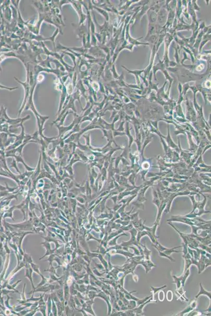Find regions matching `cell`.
Segmentation results:
<instances>
[{
	"instance_id": "cell-6",
	"label": "cell",
	"mask_w": 211,
	"mask_h": 316,
	"mask_svg": "<svg viewBox=\"0 0 211 316\" xmlns=\"http://www.w3.org/2000/svg\"><path fill=\"white\" fill-rule=\"evenodd\" d=\"M197 305V301L196 300H193L189 303V305L185 308L183 310L176 314V316H184L185 313H188L195 309V308H196Z\"/></svg>"
},
{
	"instance_id": "cell-9",
	"label": "cell",
	"mask_w": 211,
	"mask_h": 316,
	"mask_svg": "<svg viewBox=\"0 0 211 316\" xmlns=\"http://www.w3.org/2000/svg\"><path fill=\"white\" fill-rule=\"evenodd\" d=\"M166 287H167V286H166V285H165V286H163L161 287H158V288H155V287H150V288H151V291L152 292V299H153V300H154V296H155V294H157V292H159V291H160V290H161V289L165 288H166Z\"/></svg>"
},
{
	"instance_id": "cell-1",
	"label": "cell",
	"mask_w": 211,
	"mask_h": 316,
	"mask_svg": "<svg viewBox=\"0 0 211 316\" xmlns=\"http://www.w3.org/2000/svg\"><path fill=\"white\" fill-rule=\"evenodd\" d=\"M168 221H177L181 222L184 224H189L191 227L205 226L208 224H211V221H206L201 219L200 218H189L185 216L181 215H173L171 218L168 220Z\"/></svg>"
},
{
	"instance_id": "cell-11",
	"label": "cell",
	"mask_w": 211,
	"mask_h": 316,
	"mask_svg": "<svg viewBox=\"0 0 211 316\" xmlns=\"http://www.w3.org/2000/svg\"><path fill=\"white\" fill-rule=\"evenodd\" d=\"M159 294H158V298L159 300H160V301H163L164 299V292L163 291H159Z\"/></svg>"
},
{
	"instance_id": "cell-3",
	"label": "cell",
	"mask_w": 211,
	"mask_h": 316,
	"mask_svg": "<svg viewBox=\"0 0 211 316\" xmlns=\"http://www.w3.org/2000/svg\"><path fill=\"white\" fill-rule=\"evenodd\" d=\"M192 201L193 202V209L191 213L189 214L185 215L186 217L189 218H195L197 217H200L201 215H202L204 213H210V211H206L204 209V207L205 206L206 199L204 200V201L202 203H198L195 201L193 196H191Z\"/></svg>"
},
{
	"instance_id": "cell-10",
	"label": "cell",
	"mask_w": 211,
	"mask_h": 316,
	"mask_svg": "<svg viewBox=\"0 0 211 316\" xmlns=\"http://www.w3.org/2000/svg\"><path fill=\"white\" fill-rule=\"evenodd\" d=\"M173 293L172 291L171 290H169L167 292V298L169 301H171L172 299H173Z\"/></svg>"
},
{
	"instance_id": "cell-12",
	"label": "cell",
	"mask_w": 211,
	"mask_h": 316,
	"mask_svg": "<svg viewBox=\"0 0 211 316\" xmlns=\"http://www.w3.org/2000/svg\"><path fill=\"white\" fill-rule=\"evenodd\" d=\"M199 314H200V316L202 315V313H200V311H193L192 313H189L187 316H200Z\"/></svg>"
},
{
	"instance_id": "cell-8",
	"label": "cell",
	"mask_w": 211,
	"mask_h": 316,
	"mask_svg": "<svg viewBox=\"0 0 211 316\" xmlns=\"http://www.w3.org/2000/svg\"><path fill=\"white\" fill-rule=\"evenodd\" d=\"M200 291L198 293V294L195 296V298L197 299L198 297L200 296L202 294V295L206 296L209 298V299L211 300V292L206 291L205 289L203 288V286H202V285L201 284V283H200Z\"/></svg>"
},
{
	"instance_id": "cell-4",
	"label": "cell",
	"mask_w": 211,
	"mask_h": 316,
	"mask_svg": "<svg viewBox=\"0 0 211 316\" xmlns=\"http://www.w3.org/2000/svg\"><path fill=\"white\" fill-rule=\"evenodd\" d=\"M189 275H190V270H189V269H188L185 272H183L182 275L179 277H178L176 275H172V277L174 278V281L172 283H176L177 289H179L181 287L184 288L185 281L187 280V278L189 277Z\"/></svg>"
},
{
	"instance_id": "cell-7",
	"label": "cell",
	"mask_w": 211,
	"mask_h": 316,
	"mask_svg": "<svg viewBox=\"0 0 211 316\" xmlns=\"http://www.w3.org/2000/svg\"><path fill=\"white\" fill-rule=\"evenodd\" d=\"M184 293H185V292H184V290H183V287H182L179 289H177V290L176 291V295H177V296L178 297V299H180L182 301L188 302L189 300L187 298V297L185 296Z\"/></svg>"
},
{
	"instance_id": "cell-5",
	"label": "cell",
	"mask_w": 211,
	"mask_h": 316,
	"mask_svg": "<svg viewBox=\"0 0 211 316\" xmlns=\"http://www.w3.org/2000/svg\"><path fill=\"white\" fill-rule=\"evenodd\" d=\"M157 303V301L156 300H153V299H151L150 298L148 300H147L146 302L142 303V304H141L139 306H138L137 307H136L135 308L133 309V310L134 313H135V315L137 316H139V315H142L144 314V313L142 311L143 310V308L145 306V305H146V304L149 303Z\"/></svg>"
},
{
	"instance_id": "cell-2",
	"label": "cell",
	"mask_w": 211,
	"mask_h": 316,
	"mask_svg": "<svg viewBox=\"0 0 211 316\" xmlns=\"http://www.w3.org/2000/svg\"><path fill=\"white\" fill-rule=\"evenodd\" d=\"M152 245H153L154 248H155L158 250V251L159 252L160 256L167 258L168 259H169L171 262H176V261L171 257L172 253H173V252H176V253L182 252V251H179L176 250V249L182 247V245H180L178 247H175L173 248H167L161 245L160 243L158 242V241L155 244L152 243Z\"/></svg>"
}]
</instances>
